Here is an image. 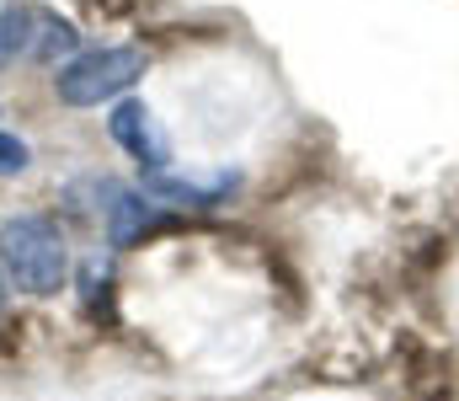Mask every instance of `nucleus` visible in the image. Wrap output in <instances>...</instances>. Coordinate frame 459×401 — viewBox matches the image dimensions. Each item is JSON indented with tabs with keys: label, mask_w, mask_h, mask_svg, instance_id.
<instances>
[{
	"label": "nucleus",
	"mask_w": 459,
	"mask_h": 401,
	"mask_svg": "<svg viewBox=\"0 0 459 401\" xmlns=\"http://www.w3.org/2000/svg\"><path fill=\"white\" fill-rule=\"evenodd\" d=\"M0 267L22 294H59L70 278V247L48 214H11L0 220Z\"/></svg>",
	"instance_id": "f257e3e1"
},
{
	"label": "nucleus",
	"mask_w": 459,
	"mask_h": 401,
	"mask_svg": "<svg viewBox=\"0 0 459 401\" xmlns=\"http://www.w3.org/2000/svg\"><path fill=\"white\" fill-rule=\"evenodd\" d=\"M144 65H150L144 48H91V54H75L54 75V92L65 108H102V102H117L144 75Z\"/></svg>",
	"instance_id": "f03ea898"
},
{
	"label": "nucleus",
	"mask_w": 459,
	"mask_h": 401,
	"mask_svg": "<svg viewBox=\"0 0 459 401\" xmlns=\"http://www.w3.org/2000/svg\"><path fill=\"white\" fill-rule=\"evenodd\" d=\"M102 214H108V241H113L117 252H128V247H139V241H150V236L182 231V220L166 214V204H155L150 193H134V187H123V182H108Z\"/></svg>",
	"instance_id": "7ed1b4c3"
},
{
	"label": "nucleus",
	"mask_w": 459,
	"mask_h": 401,
	"mask_svg": "<svg viewBox=\"0 0 459 401\" xmlns=\"http://www.w3.org/2000/svg\"><path fill=\"white\" fill-rule=\"evenodd\" d=\"M108 134L117 139V150H128V155L139 161L144 177L171 171V139H166V129H160V118L150 113V102H139V97H117L113 118H108Z\"/></svg>",
	"instance_id": "20e7f679"
},
{
	"label": "nucleus",
	"mask_w": 459,
	"mask_h": 401,
	"mask_svg": "<svg viewBox=\"0 0 459 401\" xmlns=\"http://www.w3.org/2000/svg\"><path fill=\"white\" fill-rule=\"evenodd\" d=\"M240 171H214V177H177V171H155L144 177V193L166 209H220L235 198Z\"/></svg>",
	"instance_id": "39448f33"
},
{
	"label": "nucleus",
	"mask_w": 459,
	"mask_h": 401,
	"mask_svg": "<svg viewBox=\"0 0 459 401\" xmlns=\"http://www.w3.org/2000/svg\"><path fill=\"white\" fill-rule=\"evenodd\" d=\"M81 48V32L65 22V16H54V11H38V27H32V59L38 65H54V59H65V54H75Z\"/></svg>",
	"instance_id": "423d86ee"
},
{
	"label": "nucleus",
	"mask_w": 459,
	"mask_h": 401,
	"mask_svg": "<svg viewBox=\"0 0 459 401\" xmlns=\"http://www.w3.org/2000/svg\"><path fill=\"white\" fill-rule=\"evenodd\" d=\"M32 27H38V5H0V70L32 48Z\"/></svg>",
	"instance_id": "0eeeda50"
},
{
	"label": "nucleus",
	"mask_w": 459,
	"mask_h": 401,
	"mask_svg": "<svg viewBox=\"0 0 459 401\" xmlns=\"http://www.w3.org/2000/svg\"><path fill=\"white\" fill-rule=\"evenodd\" d=\"M32 166V150H27V139H16V134L0 129V177H22Z\"/></svg>",
	"instance_id": "6e6552de"
},
{
	"label": "nucleus",
	"mask_w": 459,
	"mask_h": 401,
	"mask_svg": "<svg viewBox=\"0 0 459 401\" xmlns=\"http://www.w3.org/2000/svg\"><path fill=\"white\" fill-rule=\"evenodd\" d=\"M91 16H102V22H123V16H134L139 11V0H81Z\"/></svg>",
	"instance_id": "1a4fd4ad"
}]
</instances>
